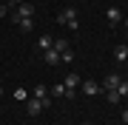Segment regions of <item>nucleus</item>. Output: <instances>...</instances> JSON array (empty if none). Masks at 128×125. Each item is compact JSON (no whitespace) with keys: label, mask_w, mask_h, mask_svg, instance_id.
Listing matches in <instances>:
<instances>
[{"label":"nucleus","mask_w":128,"mask_h":125,"mask_svg":"<svg viewBox=\"0 0 128 125\" xmlns=\"http://www.w3.org/2000/svg\"><path fill=\"white\" fill-rule=\"evenodd\" d=\"M46 63H48V65H57V63H60V51L48 48V51H46Z\"/></svg>","instance_id":"obj_11"},{"label":"nucleus","mask_w":128,"mask_h":125,"mask_svg":"<svg viewBox=\"0 0 128 125\" xmlns=\"http://www.w3.org/2000/svg\"><path fill=\"white\" fill-rule=\"evenodd\" d=\"M51 48H54V51H66L68 46H66V40H57V37H54V46H51Z\"/></svg>","instance_id":"obj_18"},{"label":"nucleus","mask_w":128,"mask_h":125,"mask_svg":"<svg viewBox=\"0 0 128 125\" xmlns=\"http://www.w3.org/2000/svg\"><path fill=\"white\" fill-rule=\"evenodd\" d=\"M12 3H23V0H12Z\"/></svg>","instance_id":"obj_22"},{"label":"nucleus","mask_w":128,"mask_h":125,"mask_svg":"<svg viewBox=\"0 0 128 125\" xmlns=\"http://www.w3.org/2000/svg\"><path fill=\"white\" fill-rule=\"evenodd\" d=\"M80 88H82V94H88V97H94V94H100V91H102V85H100V83H91V80L80 83Z\"/></svg>","instance_id":"obj_5"},{"label":"nucleus","mask_w":128,"mask_h":125,"mask_svg":"<svg viewBox=\"0 0 128 125\" xmlns=\"http://www.w3.org/2000/svg\"><path fill=\"white\" fill-rule=\"evenodd\" d=\"M80 83H82V80H80V74H74V71H68V77H66V83H63V85H66V88H77Z\"/></svg>","instance_id":"obj_10"},{"label":"nucleus","mask_w":128,"mask_h":125,"mask_svg":"<svg viewBox=\"0 0 128 125\" xmlns=\"http://www.w3.org/2000/svg\"><path fill=\"white\" fill-rule=\"evenodd\" d=\"M57 23H60V26H68V28H74V31H77V28H80L77 9H63V11L57 14Z\"/></svg>","instance_id":"obj_1"},{"label":"nucleus","mask_w":128,"mask_h":125,"mask_svg":"<svg viewBox=\"0 0 128 125\" xmlns=\"http://www.w3.org/2000/svg\"><path fill=\"white\" fill-rule=\"evenodd\" d=\"M105 97H108V102H111V105H117V102L122 100V97H120V91H117V88H114V91H105Z\"/></svg>","instance_id":"obj_13"},{"label":"nucleus","mask_w":128,"mask_h":125,"mask_svg":"<svg viewBox=\"0 0 128 125\" xmlns=\"http://www.w3.org/2000/svg\"><path fill=\"white\" fill-rule=\"evenodd\" d=\"M120 83H122V77H120V74H108V77H105L100 85H102V91H114Z\"/></svg>","instance_id":"obj_3"},{"label":"nucleus","mask_w":128,"mask_h":125,"mask_svg":"<svg viewBox=\"0 0 128 125\" xmlns=\"http://www.w3.org/2000/svg\"><path fill=\"white\" fill-rule=\"evenodd\" d=\"M17 26L23 28V31H32V26H34V23H32V17H20V20H17Z\"/></svg>","instance_id":"obj_12"},{"label":"nucleus","mask_w":128,"mask_h":125,"mask_svg":"<svg viewBox=\"0 0 128 125\" xmlns=\"http://www.w3.org/2000/svg\"><path fill=\"white\" fill-rule=\"evenodd\" d=\"M32 14H34V6H32V3H17V11H14V17H12V20L17 23L20 17H32Z\"/></svg>","instance_id":"obj_2"},{"label":"nucleus","mask_w":128,"mask_h":125,"mask_svg":"<svg viewBox=\"0 0 128 125\" xmlns=\"http://www.w3.org/2000/svg\"><path fill=\"white\" fill-rule=\"evenodd\" d=\"M34 100H40V102H43V108H48V105H51V100H48V94H46V85H37V88H34Z\"/></svg>","instance_id":"obj_7"},{"label":"nucleus","mask_w":128,"mask_h":125,"mask_svg":"<svg viewBox=\"0 0 128 125\" xmlns=\"http://www.w3.org/2000/svg\"><path fill=\"white\" fill-rule=\"evenodd\" d=\"M51 46H54V37H48V34H43V37L37 40V48H40V51H48Z\"/></svg>","instance_id":"obj_8"},{"label":"nucleus","mask_w":128,"mask_h":125,"mask_svg":"<svg viewBox=\"0 0 128 125\" xmlns=\"http://www.w3.org/2000/svg\"><path fill=\"white\" fill-rule=\"evenodd\" d=\"M82 125H91V122H82Z\"/></svg>","instance_id":"obj_23"},{"label":"nucleus","mask_w":128,"mask_h":125,"mask_svg":"<svg viewBox=\"0 0 128 125\" xmlns=\"http://www.w3.org/2000/svg\"><path fill=\"white\" fill-rule=\"evenodd\" d=\"M117 91H120V97H128V80H122V83L117 85Z\"/></svg>","instance_id":"obj_17"},{"label":"nucleus","mask_w":128,"mask_h":125,"mask_svg":"<svg viewBox=\"0 0 128 125\" xmlns=\"http://www.w3.org/2000/svg\"><path fill=\"white\" fill-rule=\"evenodd\" d=\"M105 17H108V23H111V26L122 23V11H120L117 6H108V9H105Z\"/></svg>","instance_id":"obj_4"},{"label":"nucleus","mask_w":128,"mask_h":125,"mask_svg":"<svg viewBox=\"0 0 128 125\" xmlns=\"http://www.w3.org/2000/svg\"><path fill=\"white\" fill-rule=\"evenodd\" d=\"M14 100H28V91H26V88H17V91H14Z\"/></svg>","instance_id":"obj_16"},{"label":"nucleus","mask_w":128,"mask_h":125,"mask_svg":"<svg viewBox=\"0 0 128 125\" xmlns=\"http://www.w3.org/2000/svg\"><path fill=\"white\" fill-rule=\"evenodd\" d=\"M114 57H117V63H125V60H128V46H125V43H120V46H117Z\"/></svg>","instance_id":"obj_9"},{"label":"nucleus","mask_w":128,"mask_h":125,"mask_svg":"<svg viewBox=\"0 0 128 125\" xmlns=\"http://www.w3.org/2000/svg\"><path fill=\"white\" fill-rule=\"evenodd\" d=\"M9 9H12V3H0V17H6V14H9Z\"/></svg>","instance_id":"obj_19"},{"label":"nucleus","mask_w":128,"mask_h":125,"mask_svg":"<svg viewBox=\"0 0 128 125\" xmlns=\"http://www.w3.org/2000/svg\"><path fill=\"white\" fill-rule=\"evenodd\" d=\"M51 94H54V97H63V94H66V85H63V83L51 85Z\"/></svg>","instance_id":"obj_15"},{"label":"nucleus","mask_w":128,"mask_h":125,"mask_svg":"<svg viewBox=\"0 0 128 125\" xmlns=\"http://www.w3.org/2000/svg\"><path fill=\"white\" fill-rule=\"evenodd\" d=\"M122 122L128 125V108H125V111H122Z\"/></svg>","instance_id":"obj_20"},{"label":"nucleus","mask_w":128,"mask_h":125,"mask_svg":"<svg viewBox=\"0 0 128 125\" xmlns=\"http://www.w3.org/2000/svg\"><path fill=\"white\" fill-rule=\"evenodd\" d=\"M122 20H125V31H128V17H122Z\"/></svg>","instance_id":"obj_21"},{"label":"nucleus","mask_w":128,"mask_h":125,"mask_svg":"<svg viewBox=\"0 0 128 125\" xmlns=\"http://www.w3.org/2000/svg\"><path fill=\"white\" fill-rule=\"evenodd\" d=\"M40 111H43V102L40 100H26V114L28 117H37Z\"/></svg>","instance_id":"obj_6"},{"label":"nucleus","mask_w":128,"mask_h":125,"mask_svg":"<svg viewBox=\"0 0 128 125\" xmlns=\"http://www.w3.org/2000/svg\"><path fill=\"white\" fill-rule=\"evenodd\" d=\"M71 60H74V51H71V48L60 51V63H71Z\"/></svg>","instance_id":"obj_14"}]
</instances>
